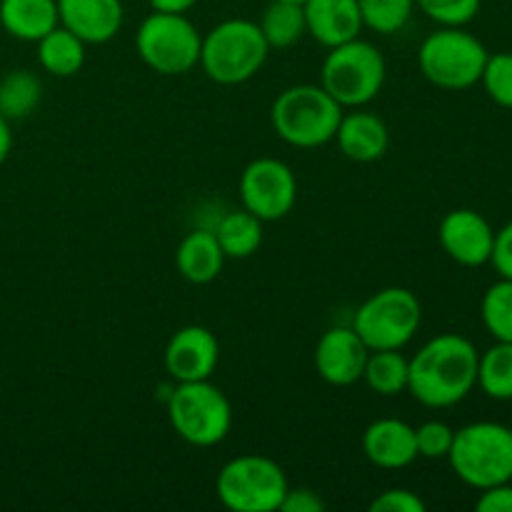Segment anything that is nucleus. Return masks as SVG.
Listing matches in <instances>:
<instances>
[{
	"label": "nucleus",
	"instance_id": "nucleus-1",
	"mask_svg": "<svg viewBox=\"0 0 512 512\" xmlns=\"http://www.w3.org/2000/svg\"><path fill=\"white\" fill-rule=\"evenodd\" d=\"M478 358L465 335H435L408 360V393L430 410L453 408L478 385Z\"/></svg>",
	"mask_w": 512,
	"mask_h": 512
},
{
	"label": "nucleus",
	"instance_id": "nucleus-2",
	"mask_svg": "<svg viewBox=\"0 0 512 512\" xmlns=\"http://www.w3.org/2000/svg\"><path fill=\"white\" fill-rule=\"evenodd\" d=\"M343 105L325 93L323 85H293L275 98L270 120L280 140L293 148H320L335 140Z\"/></svg>",
	"mask_w": 512,
	"mask_h": 512
},
{
	"label": "nucleus",
	"instance_id": "nucleus-3",
	"mask_svg": "<svg viewBox=\"0 0 512 512\" xmlns=\"http://www.w3.org/2000/svg\"><path fill=\"white\" fill-rule=\"evenodd\" d=\"M450 468L475 490L512 480V428L493 420H478L455 430L448 453Z\"/></svg>",
	"mask_w": 512,
	"mask_h": 512
},
{
	"label": "nucleus",
	"instance_id": "nucleus-4",
	"mask_svg": "<svg viewBox=\"0 0 512 512\" xmlns=\"http://www.w3.org/2000/svg\"><path fill=\"white\" fill-rule=\"evenodd\" d=\"M270 45L258 23L230 18L215 25L200 45V68L220 85H240L265 65Z\"/></svg>",
	"mask_w": 512,
	"mask_h": 512
},
{
	"label": "nucleus",
	"instance_id": "nucleus-5",
	"mask_svg": "<svg viewBox=\"0 0 512 512\" xmlns=\"http://www.w3.org/2000/svg\"><path fill=\"white\" fill-rule=\"evenodd\" d=\"M175 435L195 448H213L233 428V408L223 390L210 380L175 383L165 400Z\"/></svg>",
	"mask_w": 512,
	"mask_h": 512
},
{
	"label": "nucleus",
	"instance_id": "nucleus-6",
	"mask_svg": "<svg viewBox=\"0 0 512 512\" xmlns=\"http://www.w3.org/2000/svg\"><path fill=\"white\" fill-rule=\"evenodd\" d=\"M388 75L383 53L363 38L328 48L320 68V85L343 108H363L380 95Z\"/></svg>",
	"mask_w": 512,
	"mask_h": 512
},
{
	"label": "nucleus",
	"instance_id": "nucleus-7",
	"mask_svg": "<svg viewBox=\"0 0 512 512\" xmlns=\"http://www.w3.org/2000/svg\"><path fill=\"white\" fill-rule=\"evenodd\" d=\"M288 488L285 470L273 458L258 453L228 460L215 478L218 500L233 512L280 510Z\"/></svg>",
	"mask_w": 512,
	"mask_h": 512
},
{
	"label": "nucleus",
	"instance_id": "nucleus-8",
	"mask_svg": "<svg viewBox=\"0 0 512 512\" xmlns=\"http://www.w3.org/2000/svg\"><path fill=\"white\" fill-rule=\"evenodd\" d=\"M488 48L465 28H440L418 50L420 73L443 90H468L483 78Z\"/></svg>",
	"mask_w": 512,
	"mask_h": 512
},
{
	"label": "nucleus",
	"instance_id": "nucleus-9",
	"mask_svg": "<svg viewBox=\"0 0 512 512\" xmlns=\"http://www.w3.org/2000/svg\"><path fill=\"white\" fill-rule=\"evenodd\" d=\"M423 323V305L408 288H383L353 315V330L370 350H403Z\"/></svg>",
	"mask_w": 512,
	"mask_h": 512
},
{
	"label": "nucleus",
	"instance_id": "nucleus-10",
	"mask_svg": "<svg viewBox=\"0 0 512 512\" xmlns=\"http://www.w3.org/2000/svg\"><path fill=\"white\" fill-rule=\"evenodd\" d=\"M203 35L188 15L150 13L135 33V50L160 75H185L200 63Z\"/></svg>",
	"mask_w": 512,
	"mask_h": 512
},
{
	"label": "nucleus",
	"instance_id": "nucleus-11",
	"mask_svg": "<svg viewBox=\"0 0 512 512\" xmlns=\"http://www.w3.org/2000/svg\"><path fill=\"white\" fill-rule=\"evenodd\" d=\"M240 200L263 223L280 220L295 208L298 180L288 163L278 158H255L240 173Z\"/></svg>",
	"mask_w": 512,
	"mask_h": 512
},
{
	"label": "nucleus",
	"instance_id": "nucleus-12",
	"mask_svg": "<svg viewBox=\"0 0 512 512\" xmlns=\"http://www.w3.org/2000/svg\"><path fill=\"white\" fill-rule=\"evenodd\" d=\"M370 348L363 343L353 325H338L320 335L318 345H315V370L320 378L335 388H348L363 380L365 363H368Z\"/></svg>",
	"mask_w": 512,
	"mask_h": 512
},
{
	"label": "nucleus",
	"instance_id": "nucleus-13",
	"mask_svg": "<svg viewBox=\"0 0 512 512\" xmlns=\"http://www.w3.org/2000/svg\"><path fill=\"white\" fill-rule=\"evenodd\" d=\"M438 238L443 250L448 253V258L455 260L458 265L480 268V265L490 263V255H493L495 245V230L478 210H450L440 220Z\"/></svg>",
	"mask_w": 512,
	"mask_h": 512
},
{
	"label": "nucleus",
	"instance_id": "nucleus-14",
	"mask_svg": "<svg viewBox=\"0 0 512 512\" xmlns=\"http://www.w3.org/2000/svg\"><path fill=\"white\" fill-rule=\"evenodd\" d=\"M220 360L218 338L203 325H185L165 345V373L173 383L210 380Z\"/></svg>",
	"mask_w": 512,
	"mask_h": 512
},
{
	"label": "nucleus",
	"instance_id": "nucleus-15",
	"mask_svg": "<svg viewBox=\"0 0 512 512\" xmlns=\"http://www.w3.org/2000/svg\"><path fill=\"white\" fill-rule=\"evenodd\" d=\"M58 18L85 45H103L120 33L125 10L123 0H58Z\"/></svg>",
	"mask_w": 512,
	"mask_h": 512
},
{
	"label": "nucleus",
	"instance_id": "nucleus-16",
	"mask_svg": "<svg viewBox=\"0 0 512 512\" xmlns=\"http://www.w3.org/2000/svg\"><path fill=\"white\" fill-rule=\"evenodd\" d=\"M363 453L375 468L400 470L418 458L415 428L398 418H380L363 433Z\"/></svg>",
	"mask_w": 512,
	"mask_h": 512
},
{
	"label": "nucleus",
	"instance_id": "nucleus-17",
	"mask_svg": "<svg viewBox=\"0 0 512 512\" xmlns=\"http://www.w3.org/2000/svg\"><path fill=\"white\" fill-rule=\"evenodd\" d=\"M308 35L323 48H335L363 33V15L358 0H308L303 5Z\"/></svg>",
	"mask_w": 512,
	"mask_h": 512
},
{
	"label": "nucleus",
	"instance_id": "nucleus-18",
	"mask_svg": "<svg viewBox=\"0 0 512 512\" xmlns=\"http://www.w3.org/2000/svg\"><path fill=\"white\" fill-rule=\"evenodd\" d=\"M335 140L345 158L355 160V163H373V160L383 158L388 150L390 133L380 115L353 108V113H343L340 118Z\"/></svg>",
	"mask_w": 512,
	"mask_h": 512
},
{
	"label": "nucleus",
	"instance_id": "nucleus-19",
	"mask_svg": "<svg viewBox=\"0 0 512 512\" xmlns=\"http://www.w3.org/2000/svg\"><path fill=\"white\" fill-rule=\"evenodd\" d=\"M225 260L228 258H225L213 230H193L180 240L178 250H175L178 273L193 285L213 283L223 270Z\"/></svg>",
	"mask_w": 512,
	"mask_h": 512
},
{
	"label": "nucleus",
	"instance_id": "nucleus-20",
	"mask_svg": "<svg viewBox=\"0 0 512 512\" xmlns=\"http://www.w3.org/2000/svg\"><path fill=\"white\" fill-rule=\"evenodd\" d=\"M0 25L15 40L38 43L58 28V0H0Z\"/></svg>",
	"mask_w": 512,
	"mask_h": 512
},
{
	"label": "nucleus",
	"instance_id": "nucleus-21",
	"mask_svg": "<svg viewBox=\"0 0 512 512\" xmlns=\"http://www.w3.org/2000/svg\"><path fill=\"white\" fill-rule=\"evenodd\" d=\"M225 258L245 260L255 255L263 245V220L255 218L250 210H230L213 228Z\"/></svg>",
	"mask_w": 512,
	"mask_h": 512
},
{
	"label": "nucleus",
	"instance_id": "nucleus-22",
	"mask_svg": "<svg viewBox=\"0 0 512 512\" xmlns=\"http://www.w3.org/2000/svg\"><path fill=\"white\" fill-rule=\"evenodd\" d=\"M38 63L55 78H70L85 65V43L68 28L58 25L38 40Z\"/></svg>",
	"mask_w": 512,
	"mask_h": 512
},
{
	"label": "nucleus",
	"instance_id": "nucleus-23",
	"mask_svg": "<svg viewBox=\"0 0 512 512\" xmlns=\"http://www.w3.org/2000/svg\"><path fill=\"white\" fill-rule=\"evenodd\" d=\"M408 373L410 363L400 350H370L363 380L373 393L395 398L408 390Z\"/></svg>",
	"mask_w": 512,
	"mask_h": 512
},
{
	"label": "nucleus",
	"instance_id": "nucleus-24",
	"mask_svg": "<svg viewBox=\"0 0 512 512\" xmlns=\"http://www.w3.org/2000/svg\"><path fill=\"white\" fill-rule=\"evenodd\" d=\"M43 98V85L33 70H10L0 78V115L5 120H23Z\"/></svg>",
	"mask_w": 512,
	"mask_h": 512
},
{
	"label": "nucleus",
	"instance_id": "nucleus-25",
	"mask_svg": "<svg viewBox=\"0 0 512 512\" xmlns=\"http://www.w3.org/2000/svg\"><path fill=\"white\" fill-rule=\"evenodd\" d=\"M258 25L270 48L275 50H285L290 45L300 43V38L308 33L303 5L283 3V0H273L263 10V18H260Z\"/></svg>",
	"mask_w": 512,
	"mask_h": 512
},
{
	"label": "nucleus",
	"instance_id": "nucleus-26",
	"mask_svg": "<svg viewBox=\"0 0 512 512\" xmlns=\"http://www.w3.org/2000/svg\"><path fill=\"white\" fill-rule=\"evenodd\" d=\"M478 388L493 400H512V343L495 340L478 358Z\"/></svg>",
	"mask_w": 512,
	"mask_h": 512
},
{
	"label": "nucleus",
	"instance_id": "nucleus-27",
	"mask_svg": "<svg viewBox=\"0 0 512 512\" xmlns=\"http://www.w3.org/2000/svg\"><path fill=\"white\" fill-rule=\"evenodd\" d=\"M485 330L500 343H512V280L500 278L490 285L480 303Z\"/></svg>",
	"mask_w": 512,
	"mask_h": 512
},
{
	"label": "nucleus",
	"instance_id": "nucleus-28",
	"mask_svg": "<svg viewBox=\"0 0 512 512\" xmlns=\"http://www.w3.org/2000/svg\"><path fill=\"white\" fill-rule=\"evenodd\" d=\"M358 5L365 28L380 35L400 33L415 10V0H358Z\"/></svg>",
	"mask_w": 512,
	"mask_h": 512
},
{
	"label": "nucleus",
	"instance_id": "nucleus-29",
	"mask_svg": "<svg viewBox=\"0 0 512 512\" xmlns=\"http://www.w3.org/2000/svg\"><path fill=\"white\" fill-rule=\"evenodd\" d=\"M483 0H415V8L428 15L440 28H465L478 18Z\"/></svg>",
	"mask_w": 512,
	"mask_h": 512
},
{
	"label": "nucleus",
	"instance_id": "nucleus-30",
	"mask_svg": "<svg viewBox=\"0 0 512 512\" xmlns=\"http://www.w3.org/2000/svg\"><path fill=\"white\" fill-rule=\"evenodd\" d=\"M480 83L495 105L512 110V53L488 55Z\"/></svg>",
	"mask_w": 512,
	"mask_h": 512
},
{
	"label": "nucleus",
	"instance_id": "nucleus-31",
	"mask_svg": "<svg viewBox=\"0 0 512 512\" xmlns=\"http://www.w3.org/2000/svg\"><path fill=\"white\" fill-rule=\"evenodd\" d=\"M455 430L443 420H428V423L415 428V445H418V458L425 460H448L453 448Z\"/></svg>",
	"mask_w": 512,
	"mask_h": 512
},
{
	"label": "nucleus",
	"instance_id": "nucleus-32",
	"mask_svg": "<svg viewBox=\"0 0 512 512\" xmlns=\"http://www.w3.org/2000/svg\"><path fill=\"white\" fill-rule=\"evenodd\" d=\"M425 500L408 488H390L370 503L373 512H425Z\"/></svg>",
	"mask_w": 512,
	"mask_h": 512
},
{
	"label": "nucleus",
	"instance_id": "nucleus-33",
	"mask_svg": "<svg viewBox=\"0 0 512 512\" xmlns=\"http://www.w3.org/2000/svg\"><path fill=\"white\" fill-rule=\"evenodd\" d=\"M490 263H493V268L498 270L500 278L512 280V220L495 233V245H493V255H490Z\"/></svg>",
	"mask_w": 512,
	"mask_h": 512
},
{
	"label": "nucleus",
	"instance_id": "nucleus-34",
	"mask_svg": "<svg viewBox=\"0 0 512 512\" xmlns=\"http://www.w3.org/2000/svg\"><path fill=\"white\" fill-rule=\"evenodd\" d=\"M325 500L313 488H288L280 512H323Z\"/></svg>",
	"mask_w": 512,
	"mask_h": 512
},
{
	"label": "nucleus",
	"instance_id": "nucleus-35",
	"mask_svg": "<svg viewBox=\"0 0 512 512\" xmlns=\"http://www.w3.org/2000/svg\"><path fill=\"white\" fill-rule=\"evenodd\" d=\"M475 508L478 512H512V480L480 490Z\"/></svg>",
	"mask_w": 512,
	"mask_h": 512
},
{
	"label": "nucleus",
	"instance_id": "nucleus-36",
	"mask_svg": "<svg viewBox=\"0 0 512 512\" xmlns=\"http://www.w3.org/2000/svg\"><path fill=\"white\" fill-rule=\"evenodd\" d=\"M195 3H198V0H150V8H153L155 13L185 15Z\"/></svg>",
	"mask_w": 512,
	"mask_h": 512
},
{
	"label": "nucleus",
	"instance_id": "nucleus-37",
	"mask_svg": "<svg viewBox=\"0 0 512 512\" xmlns=\"http://www.w3.org/2000/svg\"><path fill=\"white\" fill-rule=\"evenodd\" d=\"M10 148H13V133H10V120L0 115V165L8 160Z\"/></svg>",
	"mask_w": 512,
	"mask_h": 512
},
{
	"label": "nucleus",
	"instance_id": "nucleus-38",
	"mask_svg": "<svg viewBox=\"0 0 512 512\" xmlns=\"http://www.w3.org/2000/svg\"><path fill=\"white\" fill-rule=\"evenodd\" d=\"M283 3H293V5H305L308 0H283Z\"/></svg>",
	"mask_w": 512,
	"mask_h": 512
}]
</instances>
